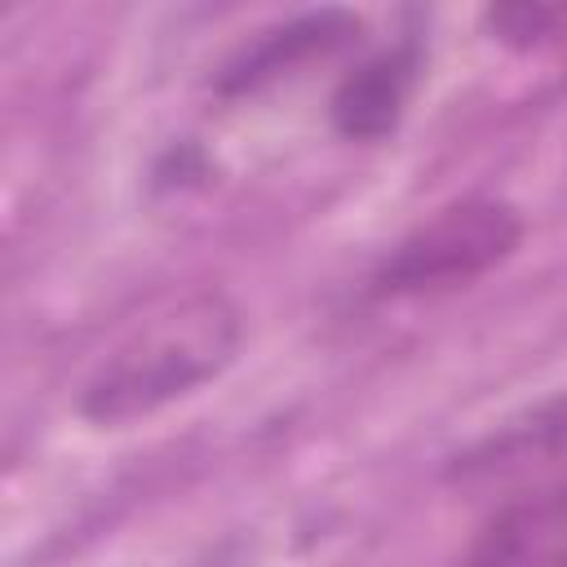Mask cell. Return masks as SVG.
Segmentation results:
<instances>
[{"mask_svg":"<svg viewBox=\"0 0 567 567\" xmlns=\"http://www.w3.org/2000/svg\"><path fill=\"white\" fill-rule=\"evenodd\" d=\"M244 346V315L221 288H195L146 315L80 385L75 412L102 430L155 416L217 381Z\"/></svg>","mask_w":567,"mask_h":567,"instance_id":"1","label":"cell"},{"mask_svg":"<svg viewBox=\"0 0 567 567\" xmlns=\"http://www.w3.org/2000/svg\"><path fill=\"white\" fill-rule=\"evenodd\" d=\"M363 22L350 9H315V13H297L270 31H261L252 44H244L213 80V89L221 97H248L284 75H297L301 66H310L315 58H332L341 53L350 40H359Z\"/></svg>","mask_w":567,"mask_h":567,"instance_id":"4","label":"cell"},{"mask_svg":"<svg viewBox=\"0 0 567 567\" xmlns=\"http://www.w3.org/2000/svg\"><path fill=\"white\" fill-rule=\"evenodd\" d=\"M527 235L518 204L501 195H465L416 221L368 270L372 301H421L478 284L505 266Z\"/></svg>","mask_w":567,"mask_h":567,"instance_id":"2","label":"cell"},{"mask_svg":"<svg viewBox=\"0 0 567 567\" xmlns=\"http://www.w3.org/2000/svg\"><path fill=\"white\" fill-rule=\"evenodd\" d=\"M483 27L496 44L532 53V49H554L567 44V0L540 4V0H518V4H492L483 9Z\"/></svg>","mask_w":567,"mask_h":567,"instance_id":"7","label":"cell"},{"mask_svg":"<svg viewBox=\"0 0 567 567\" xmlns=\"http://www.w3.org/2000/svg\"><path fill=\"white\" fill-rule=\"evenodd\" d=\"M421 62L425 58H421L416 35H403L390 49H377L363 62H354L341 75V84L332 89V102H328L332 128L346 142L390 137L408 115V102H412L416 80H421Z\"/></svg>","mask_w":567,"mask_h":567,"instance_id":"5","label":"cell"},{"mask_svg":"<svg viewBox=\"0 0 567 567\" xmlns=\"http://www.w3.org/2000/svg\"><path fill=\"white\" fill-rule=\"evenodd\" d=\"M452 567H567V496L487 505Z\"/></svg>","mask_w":567,"mask_h":567,"instance_id":"6","label":"cell"},{"mask_svg":"<svg viewBox=\"0 0 567 567\" xmlns=\"http://www.w3.org/2000/svg\"><path fill=\"white\" fill-rule=\"evenodd\" d=\"M443 478L483 509L514 496H567V390L461 447Z\"/></svg>","mask_w":567,"mask_h":567,"instance_id":"3","label":"cell"}]
</instances>
